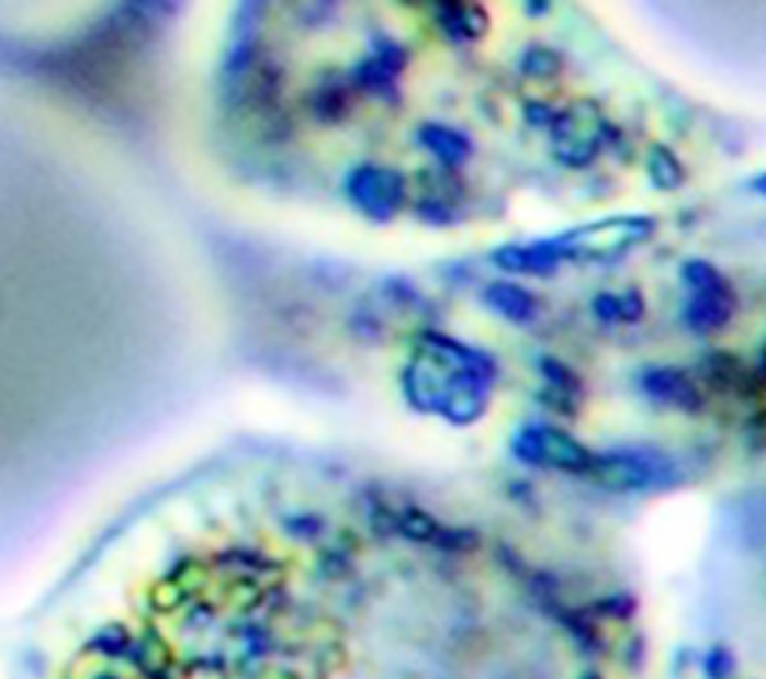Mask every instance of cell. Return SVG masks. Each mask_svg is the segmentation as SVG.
<instances>
[{
    "mask_svg": "<svg viewBox=\"0 0 766 679\" xmlns=\"http://www.w3.org/2000/svg\"><path fill=\"white\" fill-rule=\"evenodd\" d=\"M494 362L443 336H426L407 369L405 386L419 410H431L449 422L471 426L488 407Z\"/></svg>",
    "mask_w": 766,
    "mask_h": 679,
    "instance_id": "obj_1",
    "label": "cell"
},
{
    "mask_svg": "<svg viewBox=\"0 0 766 679\" xmlns=\"http://www.w3.org/2000/svg\"><path fill=\"white\" fill-rule=\"evenodd\" d=\"M653 222L626 216V219H605L599 225L570 230L557 240H551L557 258H617L626 249H632L638 242H644L653 234Z\"/></svg>",
    "mask_w": 766,
    "mask_h": 679,
    "instance_id": "obj_2",
    "label": "cell"
},
{
    "mask_svg": "<svg viewBox=\"0 0 766 679\" xmlns=\"http://www.w3.org/2000/svg\"><path fill=\"white\" fill-rule=\"evenodd\" d=\"M683 279L691 287L686 303V324L698 332H712L724 327L734 315V291L728 287L722 273L707 261H691L683 267Z\"/></svg>",
    "mask_w": 766,
    "mask_h": 679,
    "instance_id": "obj_3",
    "label": "cell"
},
{
    "mask_svg": "<svg viewBox=\"0 0 766 679\" xmlns=\"http://www.w3.org/2000/svg\"><path fill=\"white\" fill-rule=\"evenodd\" d=\"M605 121L599 105L578 99L560 117H554V150L566 165H590L602 147Z\"/></svg>",
    "mask_w": 766,
    "mask_h": 679,
    "instance_id": "obj_4",
    "label": "cell"
},
{
    "mask_svg": "<svg viewBox=\"0 0 766 679\" xmlns=\"http://www.w3.org/2000/svg\"><path fill=\"white\" fill-rule=\"evenodd\" d=\"M515 455L530 461V464H551V467H563V471H590L593 455L578 440L570 438L566 431L548 426H530L521 428L515 434Z\"/></svg>",
    "mask_w": 766,
    "mask_h": 679,
    "instance_id": "obj_5",
    "label": "cell"
},
{
    "mask_svg": "<svg viewBox=\"0 0 766 679\" xmlns=\"http://www.w3.org/2000/svg\"><path fill=\"white\" fill-rule=\"evenodd\" d=\"M348 195L362 213H369L378 222H386L405 204V177L395 174L390 168L362 165L351 174Z\"/></svg>",
    "mask_w": 766,
    "mask_h": 679,
    "instance_id": "obj_6",
    "label": "cell"
},
{
    "mask_svg": "<svg viewBox=\"0 0 766 679\" xmlns=\"http://www.w3.org/2000/svg\"><path fill=\"white\" fill-rule=\"evenodd\" d=\"M668 467L656 452H613V455H593L590 471H596V479L617 488H641L653 483V476Z\"/></svg>",
    "mask_w": 766,
    "mask_h": 679,
    "instance_id": "obj_7",
    "label": "cell"
},
{
    "mask_svg": "<svg viewBox=\"0 0 766 679\" xmlns=\"http://www.w3.org/2000/svg\"><path fill=\"white\" fill-rule=\"evenodd\" d=\"M644 393L656 401V405L674 407V410H698L701 407V393L691 381L689 374L674 372V369H653L644 374Z\"/></svg>",
    "mask_w": 766,
    "mask_h": 679,
    "instance_id": "obj_8",
    "label": "cell"
},
{
    "mask_svg": "<svg viewBox=\"0 0 766 679\" xmlns=\"http://www.w3.org/2000/svg\"><path fill=\"white\" fill-rule=\"evenodd\" d=\"M438 22L447 31L449 39L473 43L488 31V15L476 3H440Z\"/></svg>",
    "mask_w": 766,
    "mask_h": 679,
    "instance_id": "obj_9",
    "label": "cell"
},
{
    "mask_svg": "<svg viewBox=\"0 0 766 679\" xmlns=\"http://www.w3.org/2000/svg\"><path fill=\"white\" fill-rule=\"evenodd\" d=\"M419 144H423L431 156H438L440 162L449 165V168L464 162L473 150V144L468 142L461 132L438 126V123H431V126H423V129H419Z\"/></svg>",
    "mask_w": 766,
    "mask_h": 679,
    "instance_id": "obj_10",
    "label": "cell"
},
{
    "mask_svg": "<svg viewBox=\"0 0 766 679\" xmlns=\"http://www.w3.org/2000/svg\"><path fill=\"white\" fill-rule=\"evenodd\" d=\"M485 303H488L497 315H504V318L515 320V324H527V320L537 318V303H533V296L527 294L525 287L509 285V282H497V285L488 287V291H485Z\"/></svg>",
    "mask_w": 766,
    "mask_h": 679,
    "instance_id": "obj_11",
    "label": "cell"
},
{
    "mask_svg": "<svg viewBox=\"0 0 766 679\" xmlns=\"http://www.w3.org/2000/svg\"><path fill=\"white\" fill-rule=\"evenodd\" d=\"M542 369H545V381L551 384V393L554 398H548V405H554L557 410H563V414H575V395H578V377L566 369V365H560L557 360H545L542 362Z\"/></svg>",
    "mask_w": 766,
    "mask_h": 679,
    "instance_id": "obj_12",
    "label": "cell"
},
{
    "mask_svg": "<svg viewBox=\"0 0 766 679\" xmlns=\"http://www.w3.org/2000/svg\"><path fill=\"white\" fill-rule=\"evenodd\" d=\"M745 377H748V372H745V365L736 360V357H719V353H716V357L707 362V381H710L716 389L743 393Z\"/></svg>",
    "mask_w": 766,
    "mask_h": 679,
    "instance_id": "obj_13",
    "label": "cell"
},
{
    "mask_svg": "<svg viewBox=\"0 0 766 679\" xmlns=\"http://www.w3.org/2000/svg\"><path fill=\"white\" fill-rule=\"evenodd\" d=\"M646 174L656 183L658 189H677L683 183V165L677 162V156L671 154L668 147H653L650 159H646Z\"/></svg>",
    "mask_w": 766,
    "mask_h": 679,
    "instance_id": "obj_14",
    "label": "cell"
},
{
    "mask_svg": "<svg viewBox=\"0 0 766 679\" xmlns=\"http://www.w3.org/2000/svg\"><path fill=\"white\" fill-rule=\"evenodd\" d=\"M560 69V55H554L551 48H530L525 55V72L527 76L548 78Z\"/></svg>",
    "mask_w": 766,
    "mask_h": 679,
    "instance_id": "obj_15",
    "label": "cell"
},
{
    "mask_svg": "<svg viewBox=\"0 0 766 679\" xmlns=\"http://www.w3.org/2000/svg\"><path fill=\"white\" fill-rule=\"evenodd\" d=\"M617 303H620V318L623 320H638L641 318V312H644V303H641L638 291H629L626 296H617Z\"/></svg>",
    "mask_w": 766,
    "mask_h": 679,
    "instance_id": "obj_16",
    "label": "cell"
},
{
    "mask_svg": "<svg viewBox=\"0 0 766 679\" xmlns=\"http://www.w3.org/2000/svg\"><path fill=\"white\" fill-rule=\"evenodd\" d=\"M596 315L605 320L620 318V303H617V296H596Z\"/></svg>",
    "mask_w": 766,
    "mask_h": 679,
    "instance_id": "obj_17",
    "label": "cell"
},
{
    "mask_svg": "<svg viewBox=\"0 0 766 679\" xmlns=\"http://www.w3.org/2000/svg\"><path fill=\"white\" fill-rule=\"evenodd\" d=\"M525 10H527V12H545V10H548V3H527Z\"/></svg>",
    "mask_w": 766,
    "mask_h": 679,
    "instance_id": "obj_18",
    "label": "cell"
}]
</instances>
